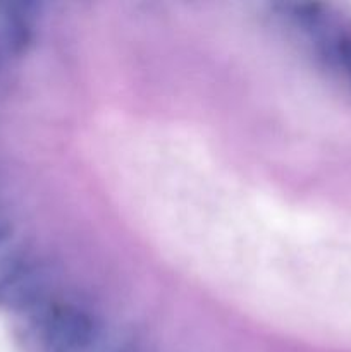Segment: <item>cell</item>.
Here are the masks:
<instances>
[{
	"label": "cell",
	"mask_w": 351,
	"mask_h": 352,
	"mask_svg": "<svg viewBox=\"0 0 351 352\" xmlns=\"http://www.w3.org/2000/svg\"><path fill=\"white\" fill-rule=\"evenodd\" d=\"M26 330L40 352H109L114 337L102 313L61 292L26 315Z\"/></svg>",
	"instance_id": "1"
},
{
	"label": "cell",
	"mask_w": 351,
	"mask_h": 352,
	"mask_svg": "<svg viewBox=\"0 0 351 352\" xmlns=\"http://www.w3.org/2000/svg\"><path fill=\"white\" fill-rule=\"evenodd\" d=\"M58 277L55 261L17 248L0 260V308L30 315L57 294Z\"/></svg>",
	"instance_id": "2"
},
{
	"label": "cell",
	"mask_w": 351,
	"mask_h": 352,
	"mask_svg": "<svg viewBox=\"0 0 351 352\" xmlns=\"http://www.w3.org/2000/svg\"><path fill=\"white\" fill-rule=\"evenodd\" d=\"M19 246L16 244V230H14L12 222L0 213V260L9 256Z\"/></svg>",
	"instance_id": "3"
}]
</instances>
